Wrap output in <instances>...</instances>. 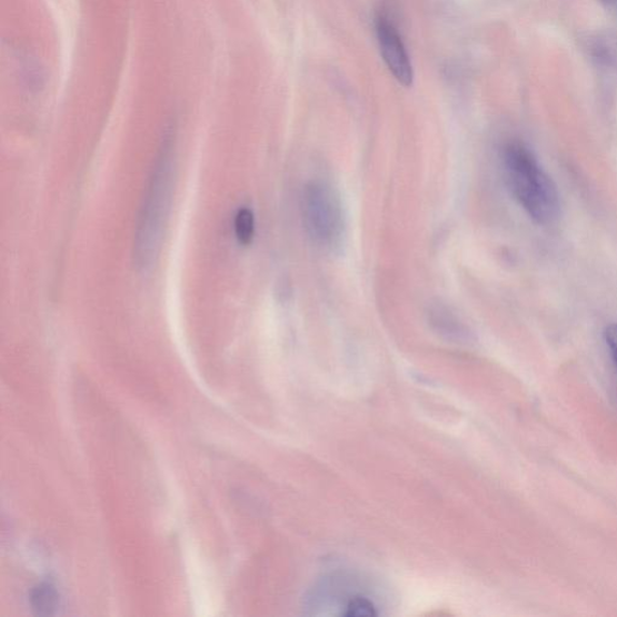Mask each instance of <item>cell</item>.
Returning a JSON list of instances; mask_svg holds the SVG:
<instances>
[{"instance_id":"5b68a950","label":"cell","mask_w":617,"mask_h":617,"mask_svg":"<svg viewBox=\"0 0 617 617\" xmlns=\"http://www.w3.org/2000/svg\"><path fill=\"white\" fill-rule=\"evenodd\" d=\"M426 317L429 327L442 339L456 344H468L470 341L469 328L450 307L445 306L441 301L430 303Z\"/></svg>"},{"instance_id":"277c9868","label":"cell","mask_w":617,"mask_h":617,"mask_svg":"<svg viewBox=\"0 0 617 617\" xmlns=\"http://www.w3.org/2000/svg\"><path fill=\"white\" fill-rule=\"evenodd\" d=\"M377 34L382 59L394 77L406 88L414 81L412 66L395 26L384 16L377 19Z\"/></svg>"},{"instance_id":"ba28073f","label":"cell","mask_w":617,"mask_h":617,"mask_svg":"<svg viewBox=\"0 0 617 617\" xmlns=\"http://www.w3.org/2000/svg\"><path fill=\"white\" fill-rule=\"evenodd\" d=\"M346 616H376L379 615L372 600L365 596H352L346 606Z\"/></svg>"},{"instance_id":"7a4b0ae2","label":"cell","mask_w":617,"mask_h":617,"mask_svg":"<svg viewBox=\"0 0 617 617\" xmlns=\"http://www.w3.org/2000/svg\"><path fill=\"white\" fill-rule=\"evenodd\" d=\"M171 181H173V155L165 143L157 159L146 198L139 212L135 240V260L138 267L148 268L159 251L163 223L169 209Z\"/></svg>"},{"instance_id":"52a82bcc","label":"cell","mask_w":617,"mask_h":617,"mask_svg":"<svg viewBox=\"0 0 617 617\" xmlns=\"http://www.w3.org/2000/svg\"><path fill=\"white\" fill-rule=\"evenodd\" d=\"M33 608L40 615H50L57 605V594L49 585L37 588L32 596Z\"/></svg>"},{"instance_id":"6da1fadb","label":"cell","mask_w":617,"mask_h":617,"mask_svg":"<svg viewBox=\"0 0 617 617\" xmlns=\"http://www.w3.org/2000/svg\"><path fill=\"white\" fill-rule=\"evenodd\" d=\"M504 168L509 189L529 219L540 226L555 223L561 215V199L534 151L520 141L509 142Z\"/></svg>"},{"instance_id":"9c48e42d","label":"cell","mask_w":617,"mask_h":617,"mask_svg":"<svg viewBox=\"0 0 617 617\" xmlns=\"http://www.w3.org/2000/svg\"><path fill=\"white\" fill-rule=\"evenodd\" d=\"M608 349L613 356V360L617 366V324L609 325L605 332Z\"/></svg>"},{"instance_id":"30bf717a","label":"cell","mask_w":617,"mask_h":617,"mask_svg":"<svg viewBox=\"0 0 617 617\" xmlns=\"http://www.w3.org/2000/svg\"><path fill=\"white\" fill-rule=\"evenodd\" d=\"M605 2H608V3H616L617 0H605Z\"/></svg>"},{"instance_id":"8992f818","label":"cell","mask_w":617,"mask_h":617,"mask_svg":"<svg viewBox=\"0 0 617 617\" xmlns=\"http://www.w3.org/2000/svg\"><path fill=\"white\" fill-rule=\"evenodd\" d=\"M255 215L249 208H241L235 220V231L237 239L242 246H249L255 237Z\"/></svg>"},{"instance_id":"3957f363","label":"cell","mask_w":617,"mask_h":617,"mask_svg":"<svg viewBox=\"0 0 617 617\" xmlns=\"http://www.w3.org/2000/svg\"><path fill=\"white\" fill-rule=\"evenodd\" d=\"M301 209L307 231L318 246L328 250L341 246L346 225L340 200L331 186L321 181L308 183Z\"/></svg>"}]
</instances>
